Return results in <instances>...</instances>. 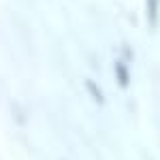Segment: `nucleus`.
<instances>
[{"label":"nucleus","instance_id":"f257e3e1","mask_svg":"<svg viewBox=\"0 0 160 160\" xmlns=\"http://www.w3.org/2000/svg\"><path fill=\"white\" fill-rule=\"evenodd\" d=\"M118 73H120V77H122V86H126V83H128V75H126V71H124L122 66H118Z\"/></svg>","mask_w":160,"mask_h":160}]
</instances>
